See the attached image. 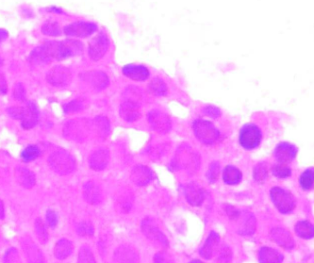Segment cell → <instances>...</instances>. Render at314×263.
<instances>
[{
	"label": "cell",
	"mask_w": 314,
	"mask_h": 263,
	"mask_svg": "<svg viewBox=\"0 0 314 263\" xmlns=\"http://www.w3.org/2000/svg\"><path fill=\"white\" fill-rule=\"evenodd\" d=\"M97 29L96 25L90 22H77L70 24L64 27L63 31L67 36L71 37H81L85 38L87 36L92 35Z\"/></svg>",
	"instance_id": "cell-10"
},
{
	"label": "cell",
	"mask_w": 314,
	"mask_h": 263,
	"mask_svg": "<svg viewBox=\"0 0 314 263\" xmlns=\"http://www.w3.org/2000/svg\"><path fill=\"white\" fill-rule=\"evenodd\" d=\"M47 221L50 227H56V225L58 224V215L54 211H47Z\"/></svg>",
	"instance_id": "cell-47"
},
{
	"label": "cell",
	"mask_w": 314,
	"mask_h": 263,
	"mask_svg": "<svg viewBox=\"0 0 314 263\" xmlns=\"http://www.w3.org/2000/svg\"><path fill=\"white\" fill-rule=\"evenodd\" d=\"M297 147L293 144L282 142L276 145L274 150V157L281 165H287L292 162L297 155Z\"/></svg>",
	"instance_id": "cell-11"
},
{
	"label": "cell",
	"mask_w": 314,
	"mask_h": 263,
	"mask_svg": "<svg viewBox=\"0 0 314 263\" xmlns=\"http://www.w3.org/2000/svg\"><path fill=\"white\" fill-rule=\"evenodd\" d=\"M142 231L144 235L153 244L162 247H168L167 238L159 229L152 219L147 218L142 222Z\"/></svg>",
	"instance_id": "cell-7"
},
{
	"label": "cell",
	"mask_w": 314,
	"mask_h": 263,
	"mask_svg": "<svg viewBox=\"0 0 314 263\" xmlns=\"http://www.w3.org/2000/svg\"><path fill=\"white\" fill-rule=\"evenodd\" d=\"M14 98L19 101H24L26 98V92L24 90V87L21 83H17L14 86Z\"/></svg>",
	"instance_id": "cell-46"
},
{
	"label": "cell",
	"mask_w": 314,
	"mask_h": 263,
	"mask_svg": "<svg viewBox=\"0 0 314 263\" xmlns=\"http://www.w3.org/2000/svg\"><path fill=\"white\" fill-rule=\"evenodd\" d=\"M47 79L51 85L64 87L71 82L72 74L65 66H55L47 74Z\"/></svg>",
	"instance_id": "cell-8"
},
{
	"label": "cell",
	"mask_w": 314,
	"mask_h": 263,
	"mask_svg": "<svg viewBox=\"0 0 314 263\" xmlns=\"http://www.w3.org/2000/svg\"><path fill=\"white\" fill-rule=\"evenodd\" d=\"M154 263H174L166 252H159L154 257Z\"/></svg>",
	"instance_id": "cell-45"
},
{
	"label": "cell",
	"mask_w": 314,
	"mask_h": 263,
	"mask_svg": "<svg viewBox=\"0 0 314 263\" xmlns=\"http://www.w3.org/2000/svg\"><path fill=\"white\" fill-rule=\"evenodd\" d=\"M226 211H227V215L229 216L230 219H237L238 216H239V212L236 211L232 207H230V206H227Z\"/></svg>",
	"instance_id": "cell-50"
},
{
	"label": "cell",
	"mask_w": 314,
	"mask_h": 263,
	"mask_svg": "<svg viewBox=\"0 0 314 263\" xmlns=\"http://www.w3.org/2000/svg\"><path fill=\"white\" fill-rule=\"evenodd\" d=\"M78 263H96L94 255L88 246H82L79 253Z\"/></svg>",
	"instance_id": "cell-38"
},
{
	"label": "cell",
	"mask_w": 314,
	"mask_h": 263,
	"mask_svg": "<svg viewBox=\"0 0 314 263\" xmlns=\"http://www.w3.org/2000/svg\"><path fill=\"white\" fill-rule=\"evenodd\" d=\"M94 125L97 132L102 137H107L110 134V123L109 120L104 116H98L94 119Z\"/></svg>",
	"instance_id": "cell-34"
},
{
	"label": "cell",
	"mask_w": 314,
	"mask_h": 263,
	"mask_svg": "<svg viewBox=\"0 0 314 263\" xmlns=\"http://www.w3.org/2000/svg\"><path fill=\"white\" fill-rule=\"evenodd\" d=\"M83 79L89 85L95 90H102L109 85V78L105 73L101 71H90L84 74Z\"/></svg>",
	"instance_id": "cell-18"
},
{
	"label": "cell",
	"mask_w": 314,
	"mask_h": 263,
	"mask_svg": "<svg viewBox=\"0 0 314 263\" xmlns=\"http://www.w3.org/2000/svg\"><path fill=\"white\" fill-rule=\"evenodd\" d=\"M8 113L14 119L21 120L23 112H24V107H15V108H10L8 109Z\"/></svg>",
	"instance_id": "cell-48"
},
{
	"label": "cell",
	"mask_w": 314,
	"mask_h": 263,
	"mask_svg": "<svg viewBox=\"0 0 314 263\" xmlns=\"http://www.w3.org/2000/svg\"><path fill=\"white\" fill-rule=\"evenodd\" d=\"M259 258L261 263H281L282 256L277 251L269 247H263L260 251Z\"/></svg>",
	"instance_id": "cell-27"
},
{
	"label": "cell",
	"mask_w": 314,
	"mask_h": 263,
	"mask_svg": "<svg viewBox=\"0 0 314 263\" xmlns=\"http://www.w3.org/2000/svg\"><path fill=\"white\" fill-rule=\"evenodd\" d=\"M77 231L81 236H93L94 235V226L89 222H83L78 225Z\"/></svg>",
	"instance_id": "cell-42"
},
{
	"label": "cell",
	"mask_w": 314,
	"mask_h": 263,
	"mask_svg": "<svg viewBox=\"0 0 314 263\" xmlns=\"http://www.w3.org/2000/svg\"><path fill=\"white\" fill-rule=\"evenodd\" d=\"M204 112L208 116L213 117V118H216L221 114L220 111L216 107H214V106H207V107H206L204 109Z\"/></svg>",
	"instance_id": "cell-49"
},
{
	"label": "cell",
	"mask_w": 314,
	"mask_h": 263,
	"mask_svg": "<svg viewBox=\"0 0 314 263\" xmlns=\"http://www.w3.org/2000/svg\"><path fill=\"white\" fill-rule=\"evenodd\" d=\"M39 156H40V149L35 145L27 146L21 153V158L26 162L32 161L35 158H38Z\"/></svg>",
	"instance_id": "cell-35"
},
{
	"label": "cell",
	"mask_w": 314,
	"mask_h": 263,
	"mask_svg": "<svg viewBox=\"0 0 314 263\" xmlns=\"http://www.w3.org/2000/svg\"><path fill=\"white\" fill-rule=\"evenodd\" d=\"M114 262L138 263L139 256L133 247L128 245H121L114 253Z\"/></svg>",
	"instance_id": "cell-16"
},
{
	"label": "cell",
	"mask_w": 314,
	"mask_h": 263,
	"mask_svg": "<svg viewBox=\"0 0 314 263\" xmlns=\"http://www.w3.org/2000/svg\"><path fill=\"white\" fill-rule=\"evenodd\" d=\"M73 252V244L66 239H61L55 245L54 255L58 259H65Z\"/></svg>",
	"instance_id": "cell-25"
},
{
	"label": "cell",
	"mask_w": 314,
	"mask_h": 263,
	"mask_svg": "<svg viewBox=\"0 0 314 263\" xmlns=\"http://www.w3.org/2000/svg\"><path fill=\"white\" fill-rule=\"evenodd\" d=\"M148 122L156 132H168L171 129V120L164 112L154 110L148 113Z\"/></svg>",
	"instance_id": "cell-12"
},
{
	"label": "cell",
	"mask_w": 314,
	"mask_h": 263,
	"mask_svg": "<svg viewBox=\"0 0 314 263\" xmlns=\"http://www.w3.org/2000/svg\"><path fill=\"white\" fill-rule=\"evenodd\" d=\"M16 178L20 184L27 189H30L35 185V176L27 168H18L16 171Z\"/></svg>",
	"instance_id": "cell-26"
},
{
	"label": "cell",
	"mask_w": 314,
	"mask_h": 263,
	"mask_svg": "<svg viewBox=\"0 0 314 263\" xmlns=\"http://www.w3.org/2000/svg\"><path fill=\"white\" fill-rule=\"evenodd\" d=\"M48 165L55 173L64 176L75 170L76 160L68 152L58 150L49 156Z\"/></svg>",
	"instance_id": "cell-2"
},
{
	"label": "cell",
	"mask_w": 314,
	"mask_h": 263,
	"mask_svg": "<svg viewBox=\"0 0 314 263\" xmlns=\"http://www.w3.org/2000/svg\"><path fill=\"white\" fill-rule=\"evenodd\" d=\"M83 194H84V198L86 199V201L90 204H99L103 198L100 188L93 181L88 182L85 184L84 189H83Z\"/></svg>",
	"instance_id": "cell-21"
},
{
	"label": "cell",
	"mask_w": 314,
	"mask_h": 263,
	"mask_svg": "<svg viewBox=\"0 0 314 263\" xmlns=\"http://www.w3.org/2000/svg\"><path fill=\"white\" fill-rule=\"evenodd\" d=\"M35 234H36V237L41 244H47V241H48L47 226L40 218H38L35 221Z\"/></svg>",
	"instance_id": "cell-31"
},
{
	"label": "cell",
	"mask_w": 314,
	"mask_h": 263,
	"mask_svg": "<svg viewBox=\"0 0 314 263\" xmlns=\"http://www.w3.org/2000/svg\"><path fill=\"white\" fill-rule=\"evenodd\" d=\"M295 232L299 237L309 239L314 236V226L307 221H301L295 225Z\"/></svg>",
	"instance_id": "cell-30"
},
{
	"label": "cell",
	"mask_w": 314,
	"mask_h": 263,
	"mask_svg": "<svg viewBox=\"0 0 314 263\" xmlns=\"http://www.w3.org/2000/svg\"><path fill=\"white\" fill-rule=\"evenodd\" d=\"M190 263H203L201 260H198V259H195V260H193V261H191Z\"/></svg>",
	"instance_id": "cell-53"
},
{
	"label": "cell",
	"mask_w": 314,
	"mask_h": 263,
	"mask_svg": "<svg viewBox=\"0 0 314 263\" xmlns=\"http://www.w3.org/2000/svg\"><path fill=\"white\" fill-rule=\"evenodd\" d=\"M299 183L304 190H309L314 185V169L309 168L304 172L299 178Z\"/></svg>",
	"instance_id": "cell-32"
},
{
	"label": "cell",
	"mask_w": 314,
	"mask_h": 263,
	"mask_svg": "<svg viewBox=\"0 0 314 263\" xmlns=\"http://www.w3.org/2000/svg\"><path fill=\"white\" fill-rule=\"evenodd\" d=\"M271 238L274 243L284 247L285 249H291L294 247V241L291 234L285 229L282 228H274L271 231Z\"/></svg>",
	"instance_id": "cell-23"
},
{
	"label": "cell",
	"mask_w": 314,
	"mask_h": 263,
	"mask_svg": "<svg viewBox=\"0 0 314 263\" xmlns=\"http://www.w3.org/2000/svg\"><path fill=\"white\" fill-rule=\"evenodd\" d=\"M219 171H220L219 163L216 162V161H214V162H213V163L211 165V166H210L207 174V179H208V181H210L211 183H214V182L218 179V177H219Z\"/></svg>",
	"instance_id": "cell-43"
},
{
	"label": "cell",
	"mask_w": 314,
	"mask_h": 263,
	"mask_svg": "<svg viewBox=\"0 0 314 263\" xmlns=\"http://www.w3.org/2000/svg\"><path fill=\"white\" fill-rule=\"evenodd\" d=\"M219 240H220V237L216 232H214V231L211 232L206 243L199 251L201 257H204L205 259H211L214 256L215 247L218 245Z\"/></svg>",
	"instance_id": "cell-24"
},
{
	"label": "cell",
	"mask_w": 314,
	"mask_h": 263,
	"mask_svg": "<svg viewBox=\"0 0 314 263\" xmlns=\"http://www.w3.org/2000/svg\"><path fill=\"white\" fill-rule=\"evenodd\" d=\"M223 178H224L225 183H227V184H238V183L241 182V171L232 165H228L224 170Z\"/></svg>",
	"instance_id": "cell-28"
},
{
	"label": "cell",
	"mask_w": 314,
	"mask_h": 263,
	"mask_svg": "<svg viewBox=\"0 0 314 263\" xmlns=\"http://www.w3.org/2000/svg\"><path fill=\"white\" fill-rule=\"evenodd\" d=\"M174 162L175 166H178L180 169L182 168L186 170H196L199 165V158L196 153L192 151L190 147L182 146L177 153Z\"/></svg>",
	"instance_id": "cell-6"
},
{
	"label": "cell",
	"mask_w": 314,
	"mask_h": 263,
	"mask_svg": "<svg viewBox=\"0 0 314 263\" xmlns=\"http://www.w3.org/2000/svg\"><path fill=\"white\" fill-rule=\"evenodd\" d=\"M119 114L127 122H134L140 117L139 106L133 101H126L120 106Z\"/></svg>",
	"instance_id": "cell-20"
},
{
	"label": "cell",
	"mask_w": 314,
	"mask_h": 263,
	"mask_svg": "<svg viewBox=\"0 0 314 263\" xmlns=\"http://www.w3.org/2000/svg\"><path fill=\"white\" fill-rule=\"evenodd\" d=\"M4 263H23L18 250L15 248H10L5 253Z\"/></svg>",
	"instance_id": "cell-39"
},
{
	"label": "cell",
	"mask_w": 314,
	"mask_h": 263,
	"mask_svg": "<svg viewBox=\"0 0 314 263\" xmlns=\"http://www.w3.org/2000/svg\"><path fill=\"white\" fill-rule=\"evenodd\" d=\"M39 120V112L33 102L27 103L24 107V112L21 118V125L24 129H31L37 125Z\"/></svg>",
	"instance_id": "cell-15"
},
{
	"label": "cell",
	"mask_w": 314,
	"mask_h": 263,
	"mask_svg": "<svg viewBox=\"0 0 314 263\" xmlns=\"http://www.w3.org/2000/svg\"><path fill=\"white\" fill-rule=\"evenodd\" d=\"M8 38V32L5 29L0 28V43Z\"/></svg>",
	"instance_id": "cell-51"
},
{
	"label": "cell",
	"mask_w": 314,
	"mask_h": 263,
	"mask_svg": "<svg viewBox=\"0 0 314 263\" xmlns=\"http://www.w3.org/2000/svg\"><path fill=\"white\" fill-rule=\"evenodd\" d=\"M27 263H46L45 258L30 238H24L21 242Z\"/></svg>",
	"instance_id": "cell-13"
},
{
	"label": "cell",
	"mask_w": 314,
	"mask_h": 263,
	"mask_svg": "<svg viewBox=\"0 0 314 263\" xmlns=\"http://www.w3.org/2000/svg\"><path fill=\"white\" fill-rule=\"evenodd\" d=\"M267 178V167L263 163H260L255 167L254 178L258 182H263Z\"/></svg>",
	"instance_id": "cell-41"
},
{
	"label": "cell",
	"mask_w": 314,
	"mask_h": 263,
	"mask_svg": "<svg viewBox=\"0 0 314 263\" xmlns=\"http://www.w3.org/2000/svg\"><path fill=\"white\" fill-rule=\"evenodd\" d=\"M273 174L277 178H288L291 176L292 170L287 165H276L273 168Z\"/></svg>",
	"instance_id": "cell-40"
},
{
	"label": "cell",
	"mask_w": 314,
	"mask_h": 263,
	"mask_svg": "<svg viewBox=\"0 0 314 263\" xmlns=\"http://www.w3.org/2000/svg\"><path fill=\"white\" fill-rule=\"evenodd\" d=\"M195 137L205 145H213L219 138V132L213 123L198 119L194 123Z\"/></svg>",
	"instance_id": "cell-3"
},
{
	"label": "cell",
	"mask_w": 314,
	"mask_h": 263,
	"mask_svg": "<svg viewBox=\"0 0 314 263\" xmlns=\"http://www.w3.org/2000/svg\"><path fill=\"white\" fill-rule=\"evenodd\" d=\"M82 50V44L76 40H64L60 42L49 41L33 49L28 57V60L35 65L47 64L52 59L60 60L68 57L78 56Z\"/></svg>",
	"instance_id": "cell-1"
},
{
	"label": "cell",
	"mask_w": 314,
	"mask_h": 263,
	"mask_svg": "<svg viewBox=\"0 0 314 263\" xmlns=\"http://www.w3.org/2000/svg\"><path fill=\"white\" fill-rule=\"evenodd\" d=\"M110 159V153L107 148H99L90 156V167L95 171H100L107 167Z\"/></svg>",
	"instance_id": "cell-17"
},
{
	"label": "cell",
	"mask_w": 314,
	"mask_h": 263,
	"mask_svg": "<svg viewBox=\"0 0 314 263\" xmlns=\"http://www.w3.org/2000/svg\"><path fill=\"white\" fill-rule=\"evenodd\" d=\"M83 109V103L80 100H74L72 102L68 103L64 106V112L65 113H74V112H80Z\"/></svg>",
	"instance_id": "cell-44"
},
{
	"label": "cell",
	"mask_w": 314,
	"mask_h": 263,
	"mask_svg": "<svg viewBox=\"0 0 314 263\" xmlns=\"http://www.w3.org/2000/svg\"><path fill=\"white\" fill-rule=\"evenodd\" d=\"M4 217V205L3 202L0 200V219Z\"/></svg>",
	"instance_id": "cell-52"
},
{
	"label": "cell",
	"mask_w": 314,
	"mask_h": 263,
	"mask_svg": "<svg viewBox=\"0 0 314 263\" xmlns=\"http://www.w3.org/2000/svg\"><path fill=\"white\" fill-rule=\"evenodd\" d=\"M42 32L49 36H59L61 33L60 26L56 22H47L42 26Z\"/></svg>",
	"instance_id": "cell-37"
},
{
	"label": "cell",
	"mask_w": 314,
	"mask_h": 263,
	"mask_svg": "<svg viewBox=\"0 0 314 263\" xmlns=\"http://www.w3.org/2000/svg\"><path fill=\"white\" fill-rule=\"evenodd\" d=\"M262 134L259 126L248 124L241 128L240 132V144L248 150L254 149L261 144Z\"/></svg>",
	"instance_id": "cell-5"
},
{
	"label": "cell",
	"mask_w": 314,
	"mask_h": 263,
	"mask_svg": "<svg viewBox=\"0 0 314 263\" xmlns=\"http://www.w3.org/2000/svg\"><path fill=\"white\" fill-rule=\"evenodd\" d=\"M231 258H232V252L230 250V248L226 244L221 245L220 249L217 254V262L229 263L231 261Z\"/></svg>",
	"instance_id": "cell-36"
},
{
	"label": "cell",
	"mask_w": 314,
	"mask_h": 263,
	"mask_svg": "<svg viewBox=\"0 0 314 263\" xmlns=\"http://www.w3.org/2000/svg\"><path fill=\"white\" fill-rule=\"evenodd\" d=\"M109 49V39L105 33L101 32L89 43V56L94 60L99 59Z\"/></svg>",
	"instance_id": "cell-9"
},
{
	"label": "cell",
	"mask_w": 314,
	"mask_h": 263,
	"mask_svg": "<svg viewBox=\"0 0 314 263\" xmlns=\"http://www.w3.org/2000/svg\"><path fill=\"white\" fill-rule=\"evenodd\" d=\"M85 121H77L66 125L65 129L68 130V136H74V138L82 137V135H85V132L87 130V125H85Z\"/></svg>",
	"instance_id": "cell-29"
},
{
	"label": "cell",
	"mask_w": 314,
	"mask_h": 263,
	"mask_svg": "<svg viewBox=\"0 0 314 263\" xmlns=\"http://www.w3.org/2000/svg\"><path fill=\"white\" fill-rule=\"evenodd\" d=\"M149 90L150 92H153L156 95H164L167 92V86L164 83V81L161 79H154L149 83Z\"/></svg>",
	"instance_id": "cell-33"
},
{
	"label": "cell",
	"mask_w": 314,
	"mask_h": 263,
	"mask_svg": "<svg viewBox=\"0 0 314 263\" xmlns=\"http://www.w3.org/2000/svg\"><path fill=\"white\" fill-rule=\"evenodd\" d=\"M270 195L276 209L282 213H289L294 210L295 199L287 190L281 187H274L270 191Z\"/></svg>",
	"instance_id": "cell-4"
},
{
	"label": "cell",
	"mask_w": 314,
	"mask_h": 263,
	"mask_svg": "<svg viewBox=\"0 0 314 263\" xmlns=\"http://www.w3.org/2000/svg\"><path fill=\"white\" fill-rule=\"evenodd\" d=\"M185 198L192 206H200L205 199V191L196 183H190L185 187Z\"/></svg>",
	"instance_id": "cell-19"
},
{
	"label": "cell",
	"mask_w": 314,
	"mask_h": 263,
	"mask_svg": "<svg viewBox=\"0 0 314 263\" xmlns=\"http://www.w3.org/2000/svg\"><path fill=\"white\" fill-rule=\"evenodd\" d=\"M154 174L148 167L139 165L135 166L131 171V180L134 184L144 187L153 181Z\"/></svg>",
	"instance_id": "cell-14"
},
{
	"label": "cell",
	"mask_w": 314,
	"mask_h": 263,
	"mask_svg": "<svg viewBox=\"0 0 314 263\" xmlns=\"http://www.w3.org/2000/svg\"><path fill=\"white\" fill-rule=\"evenodd\" d=\"M124 75L133 79V80H146L149 77V71L147 67L143 65H134V64H128L123 68Z\"/></svg>",
	"instance_id": "cell-22"
}]
</instances>
